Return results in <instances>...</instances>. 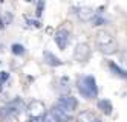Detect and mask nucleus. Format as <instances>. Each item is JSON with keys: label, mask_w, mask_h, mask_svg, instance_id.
Masks as SVG:
<instances>
[{"label": "nucleus", "mask_w": 127, "mask_h": 122, "mask_svg": "<svg viewBox=\"0 0 127 122\" xmlns=\"http://www.w3.org/2000/svg\"><path fill=\"white\" fill-rule=\"evenodd\" d=\"M95 41H96V46L98 49L101 50L103 53L106 55H112L118 50V43L115 40L113 34H110L106 29H99L95 35Z\"/></svg>", "instance_id": "obj_1"}, {"label": "nucleus", "mask_w": 127, "mask_h": 122, "mask_svg": "<svg viewBox=\"0 0 127 122\" xmlns=\"http://www.w3.org/2000/svg\"><path fill=\"white\" fill-rule=\"evenodd\" d=\"M77 89L80 92V95L83 96V98H86V99H94L98 95L96 81H95L94 76H90V75H86V76L78 78Z\"/></svg>", "instance_id": "obj_2"}, {"label": "nucleus", "mask_w": 127, "mask_h": 122, "mask_svg": "<svg viewBox=\"0 0 127 122\" xmlns=\"http://www.w3.org/2000/svg\"><path fill=\"white\" fill-rule=\"evenodd\" d=\"M25 105H23V101L22 99H14L11 102H8L6 105H3L0 108V119L3 121H11L14 118H17L22 111H23Z\"/></svg>", "instance_id": "obj_3"}, {"label": "nucleus", "mask_w": 127, "mask_h": 122, "mask_svg": "<svg viewBox=\"0 0 127 122\" xmlns=\"http://www.w3.org/2000/svg\"><path fill=\"white\" fill-rule=\"evenodd\" d=\"M28 115H29L31 119H41L44 115H46V107H44V104L41 101L34 99L28 105Z\"/></svg>", "instance_id": "obj_4"}, {"label": "nucleus", "mask_w": 127, "mask_h": 122, "mask_svg": "<svg viewBox=\"0 0 127 122\" xmlns=\"http://www.w3.org/2000/svg\"><path fill=\"white\" fill-rule=\"evenodd\" d=\"M90 53H92V50L87 43H78L74 49V58L78 63H86L90 58Z\"/></svg>", "instance_id": "obj_5"}, {"label": "nucleus", "mask_w": 127, "mask_h": 122, "mask_svg": "<svg viewBox=\"0 0 127 122\" xmlns=\"http://www.w3.org/2000/svg\"><path fill=\"white\" fill-rule=\"evenodd\" d=\"M54 40H55V43H57V46L61 49V50H64L66 48H67V44H69V40H70V34H69V31L67 29H58L57 32H55V37H54Z\"/></svg>", "instance_id": "obj_6"}, {"label": "nucleus", "mask_w": 127, "mask_h": 122, "mask_svg": "<svg viewBox=\"0 0 127 122\" xmlns=\"http://www.w3.org/2000/svg\"><path fill=\"white\" fill-rule=\"evenodd\" d=\"M96 12L94 11L92 8H89V6H80L77 8V17L80 18L81 22H92L94 18H95Z\"/></svg>", "instance_id": "obj_7"}, {"label": "nucleus", "mask_w": 127, "mask_h": 122, "mask_svg": "<svg viewBox=\"0 0 127 122\" xmlns=\"http://www.w3.org/2000/svg\"><path fill=\"white\" fill-rule=\"evenodd\" d=\"M52 111H54V113H55V116L60 119V122H69L72 118H74V111H69L67 108L61 107V105H58V104L54 105Z\"/></svg>", "instance_id": "obj_8"}, {"label": "nucleus", "mask_w": 127, "mask_h": 122, "mask_svg": "<svg viewBox=\"0 0 127 122\" xmlns=\"http://www.w3.org/2000/svg\"><path fill=\"white\" fill-rule=\"evenodd\" d=\"M57 104L61 105V107H64V108H67L69 111H74V110L78 107V101H77L74 96H70V95H63V96H60V99L57 101Z\"/></svg>", "instance_id": "obj_9"}, {"label": "nucleus", "mask_w": 127, "mask_h": 122, "mask_svg": "<svg viewBox=\"0 0 127 122\" xmlns=\"http://www.w3.org/2000/svg\"><path fill=\"white\" fill-rule=\"evenodd\" d=\"M75 122H101V121H99V118L94 113V111L84 110L75 118Z\"/></svg>", "instance_id": "obj_10"}, {"label": "nucleus", "mask_w": 127, "mask_h": 122, "mask_svg": "<svg viewBox=\"0 0 127 122\" xmlns=\"http://www.w3.org/2000/svg\"><path fill=\"white\" fill-rule=\"evenodd\" d=\"M43 58H44V61H46V64L48 66H52V67H58V66L63 64V61L58 57H55L52 52H49V50H44L43 52Z\"/></svg>", "instance_id": "obj_11"}, {"label": "nucleus", "mask_w": 127, "mask_h": 122, "mask_svg": "<svg viewBox=\"0 0 127 122\" xmlns=\"http://www.w3.org/2000/svg\"><path fill=\"white\" fill-rule=\"evenodd\" d=\"M98 108L101 110L103 113H106V115H110L112 110H113L112 102L109 101V99H101V101H98Z\"/></svg>", "instance_id": "obj_12"}, {"label": "nucleus", "mask_w": 127, "mask_h": 122, "mask_svg": "<svg viewBox=\"0 0 127 122\" xmlns=\"http://www.w3.org/2000/svg\"><path fill=\"white\" fill-rule=\"evenodd\" d=\"M109 69H110L115 75H116V76H121V78H127V70H123L121 67H120V66H116L115 63H109Z\"/></svg>", "instance_id": "obj_13"}, {"label": "nucleus", "mask_w": 127, "mask_h": 122, "mask_svg": "<svg viewBox=\"0 0 127 122\" xmlns=\"http://www.w3.org/2000/svg\"><path fill=\"white\" fill-rule=\"evenodd\" d=\"M41 122H60V119L55 116L54 111H46V115L41 118Z\"/></svg>", "instance_id": "obj_14"}, {"label": "nucleus", "mask_w": 127, "mask_h": 122, "mask_svg": "<svg viewBox=\"0 0 127 122\" xmlns=\"http://www.w3.org/2000/svg\"><path fill=\"white\" fill-rule=\"evenodd\" d=\"M11 20H12V15H11L9 12H5V14H3V17L0 18V29H3V27H6L8 24L11 23Z\"/></svg>", "instance_id": "obj_15"}, {"label": "nucleus", "mask_w": 127, "mask_h": 122, "mask_svg": "<svg viewBox=\"0 0 127 122\" xmlns=\"http://www.w3.org/2000/svg\"><path fill=\"white\" fill-rule=\"evenodd\" d=\"M11 50L14 55H23L25 53V46L23 44H19V43H15L11 46Z\"/></svg>", "instance_id": "obj_16"}, {"label": "nucleus", "mask_w": 127, "mask_h": 122, "mask_svg": "<svg viewBox=\"0 0 127 122\" xmlns=\"http://www.w3.org/2000/svg\"><path fill=\"white\" fill-rule=\"evenodd\" d=\"M43 8H44V2H43V0H40V2H38V5H37V15H41Z\"/></svg>", "instance_id": "obj_17"}, {"label": "nucleus", "mask_w": 127, "mask_h": 122, "mask_svg": "<svg viewBox=\"0 0 127 122\" xmlns=\"http://www.w3.org/2000/svg\"><path fill=\"white\" fill-rule=\"evenodd\" d=\"M92 22H94V24H95V26H99V24H103V23H104V20H103L101 17H98V15H95V18H94Z\"/></svg>", "instance_id": "obj_18"}, {"label": "nucleus", "mask_w": 127, "mask_h": 122, "mask_svg": "<svg viewBox=\"0 0 127 122\" xmlns=\"http://www.w3.org/2000/svg\"><path fill=\"white\" fill-rule=\"evenodd\" d=\"M26 2H31V0H26Z\"/></svg>", "instance_id": "obj_19"}]
</instances>
